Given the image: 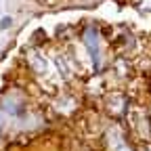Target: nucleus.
I'll return each instance as SVG.
<instances>
[{
  "label": "nucleus",
  "instance_id": "nucleus-1",
  "mask_svg": "<svg viewBox=\"0 0 151 151\" xmlns=\"http://www.w3.org/2000/svg\"><path fill=\"white\" fill-rule=\"evenodd\" d=\"M27 61L32 65V69L38 73V76H48V61L44 59V57L40 52H36V50H27Z\"/></svg>",
  "mask_w": 151,
  "mask_h": 151
},
{
  "label": "nucleus",
  "instance_id": "nucleus-2",
  "mask_svg": "<svg viewBox=\"0 0 151 151\" xmlns=\"http://www.w3.org/2000/svg\"><path fill=\"white\" fill-rule=\"evenodd\" d=\"M126 99H124V94H111V97L107 99V107L111 113H116V116H120V113L126 111Z\"/></svg>",
  "mask_w": 151,
  "mask_h": 151
},
{
  "label": "nucleus",
  "instance_id": "nucleus-3",
  "mask_svg": "<svg viewBox=\"0 0 151 151\" xmlns=\"http://www.w3.org/2000/svg\"><path fill=\"white\" fill-rule=\"evenodd\" d=\"M52 65L57 67V71H59V76H61V80H69V73H71V69L67 67L65 57H61V55H55V57H52Z\"/></svg>",
  "mask_w": 151,
  "mask_h": 151
},
{
  "label": "nucleus",
  "instance_id": "nucleus-4",
  "mask_svg": "<svg viewBox=\"0 0 151 151\" xmlns=\"http://www.w3.org/2000/svg\"><path fill=\"white\" fill-rule=\"evenodd\" d=\"M86 44L90 48V55H92V59L99 63V42H97V34H94L92 29L86 32Z\"/></svg>",
  "mask_w": 151,
  "mask_h": 151
},
{
  "label": "nucleus",
  "instance_id": "nucleus-5",
  "mask_svg": "<svg viewBox=\"0 0 151 151\" xmlns=\"http://www.w3.org/2000/svg\"><path fill=\"white\" fill-rule=\"evenodd\" d=\"M109 145H111V149H113V151H130V147L124 143V139H122V137H118V139H116V143H111V141H109Z\"/></svg>",
  "mask_w": 151,
  "mask_h": 151
},
{
  "label": "nucleus",
  "instance_id": "nucleus-6",
  "mask_svg": "<svg viewBox=\"0 0 151 151\" xmlns=\"http://www.w3.org/2000/svg\"><path fill=\"white\" fill-rule=\"evenodd\" d=\"M116 69H118L120 76H128V71H130V67H128V63H126L124 59H118V61H116Z\"/></svg>",
  "mask_w": 151,
  "mask_h": 151
},
{
  "label": "nucleus",
  "instance_id": "nucleus-7",
  "mask_svg": "<svg viewBox=\"0 0 151 151\" xmlns=\"http://www.w3.org/2000/svg\"><path fill=\"white\" fill-rule=\"evenodd\" d=\"M137 9L141 11V13H151V0H139V2H137Z\"/></svg>",
  "mask_w": 151,
  "mask_h": 151
},
{
  "label": "nucleus",
  "instance_id": "nucleus-8",
  "mask_svg": "<svg viewBox=\"0 0 151 151\" xmlns=\"http://www.w3.org/2000/svg\"><path fill=\"white\" fill-rule=\"evenodd\" d=\"M13 25V17H2V19H0V32H4V29H9Z\"/></svg>",
  "mask_w": 151,
  "mask_h": 151
}]
</instances>
